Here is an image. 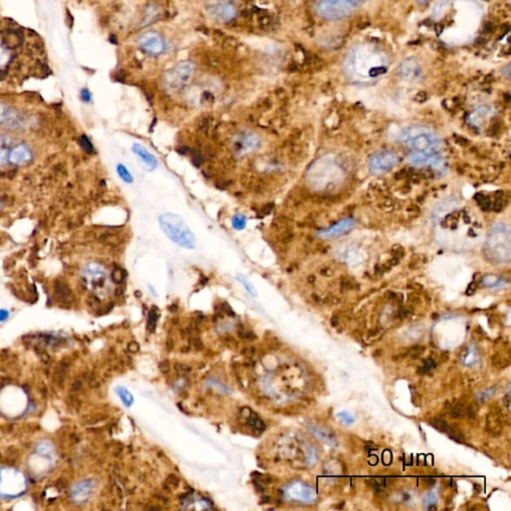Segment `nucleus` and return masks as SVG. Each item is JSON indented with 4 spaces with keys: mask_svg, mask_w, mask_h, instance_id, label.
Returning <instances> with one entry per match:
<instances>
[{
    "mask_svg": "<svg viewBox=\"0 0 511 511\" xmlns=\"http://www.w3.org/2000/svg\"><path fill=\"white\" fill-rule=\"evenodd\" d=\"M434 230L439 241L453 248L470 247L481 234L474 212L455 200L442 203L434 212Z\"/></svg>",
    "mask_w": 511,
    "mask_h": 511,
    "instance_id": "f257e3e1",
    "label": "nucleus"
},
{
    "mask_svg": "<svg viewBox=\"0 0 511 511\" xmlns=\"http://www.w3.org/2000/svg\"><path fill=\"white\" fill-rule=\"evenodd\" d=\"M388 58L386 52L372 43L353 46L343 61L346 76L355 83H370L387 74Z\"/></svg>",
    "mask_w": 511,
    "mask_h": 511,
    "instance_id": "f03ea898",
    "label": "nucleus"
},
{
    "mask_svg": "<svg viewBox=\"0 0 511 511\" xmlns=\"http://www.w3.org/2000/svg\"><path fill=\"white\" fill-rule=\"evenodd\" d=\"M399 138L411 150L408 161L412 165L434 168L442 165L441 139L430 128L411 125L401 131Z\"/></svg>",
    "mask_w": 511,
    "mask_h": 511,
    "instance_id": "7ed1b4c3",
    "label": "nucleus"
},
{
    "mask_svg": "<svg viewBox=\"0 0 511 511\" xmlns=\"http://www.w3.org/2000/svg\"><path fill=\"white\" fill-rule=\"evenodd\" d=\"M484 252L494 264H508L511 260V231L509 225L496 223L486 235Z\"/></svg>",
    "mask_w": 511,
    "mask_h": 511,
    "instance_id": "20e7f679",
    "label": "nucleus"
},
{
    "mask_svg": "<svg viewBox=\"0 0 511 511\" xmlns=\"http://www.w3.org/2000/svg\"><path fill=\"white\" fill-rule=\"evenodd\" d=\"M159 224L165 235L176 245L185 249H194V234L180 216L171 213L163 214L159 218Z\"/></svg>",
    "mask_w": 511,
    "mask_h": 511,
    "instance_id": "39448f33",
    "label": "nucleus"
},
{
    "mask_svg": "<svg viewBox=\"0 0 511 511\" xmlns=\"http://www.w3.org/2000/svg\"><path fill=\"white\" fill-rule=\"evenodd\" d=\"M308 179L317 189H327L343 179V170L334 159L323 157L311 167Z\"/></svg>",
    "mask_w": 511,
    "mask_h": 511,
    "instance_id": "423d86ee",
    "label": "nucleus"
},
{
    "mask_svg": "<svg viewBox=\"0 0 511 511\" xmlns=\"http://www.w3.org/2000/svg\"><path fill=\"white\" fill-rule=\"evenodd\" d=\"M365 2L366 0H319L316 11L324 19L339 20L351 15Z\"/></svg>",
    "mask_w": 511,
    "mask_h": 511,
    "instance_id": "0eeeda50",
    "label": "nucleus"
},
{
    "mask_svg": "<svg viewBox=\"0 0 511 511\" xmlns=\"http://www.w3.org/2000/svg\"><path fill=\"white\" fill-rule=\"evenodd\" d=\"M194 70V64L191 61H182L178 63L176 66L164 74V88L171 93L184 88L191 80Z\"/></svg>",
    "mask_w": 511,
    "mask_h": 511,
    "instance_id": "6e6552de",
    "label": "nucleus"
},
{
    "mask_svg": "<svg viewBox=\"0 0 511 511\" xmlns=\"http://www.w3.org/2000/svg\"><path fill=\"white\" fill-rule=\"evenodd\" d=\"M24 476L14 469H0V498H13L24 494L26 488Z\"/></svg>",
    "mask_w": 511,
    "mask_h": 511,
    "instance_id": "1a4fd4ad",
    "label": "nucleus"
},
{
    "mask_svg": "<svg viewBox=\"0 0 511 511\" xmlns=\"http://www.w3.org/2000/svg\"><path fill=\"white\" fill-rule=\"evenodd\" d=\"M206 10L213 20L220 23L229 22L237 15L234 0H207Z\"/></svg>",
    "mask_w": 511,
    "mask_h": 511,
    "instance_id": "9d476101",
    "label": "nucleus"
},
{
    "mask_svg": "<svg viewBox=\"0 0 511 511\" xmlns=\"http://www.w3.org/2000/svg\"><path fill=\"white\" fill-rule=\"evenodd\" d=\"M399 163L398 155L388 150H383L374 153L369 160V170L374 175L385 174L393 169Z\"/></svg>",
    "mask_w": 511,
    "mask_h": 511,
    "instance_id": "9b49d317",
    "label": "nucleus"
},
{
    "mask_svg": "<svg viewBox=\"0 0 511 511\" xmlns=\"http://www.w3.org/2000/svg\"><path fill=\"white\" fill-rule=\"evenodd\" d=\"M83 279L87 288L94 293L103 292L107 287V275L101 264L89 263L83 271Z\"/></svg>",
    "mask_w": 511,
    "mask_h": 511,
    "instance_id": "f8f14e48",
    "label": "nucleus"
},
{
    "mask_svg": "<svg viewBox=\"0 0 511 511\" xmlns=\"http://www.w3.org/2000/svg\"><path fill=\"white\" fill-rule=\"evenodd\" d=\"M260 145L259 137L251 132L238 134L233 140L232 149L235 155L243 157L255 152Z\"/></svg>",
    "mask_w": 511,
    "mask_h": 511,
    "instance_id": "ddd939ff",
    "label": "nucleus"
},
{
    "mask_svg": "<svg viewBox=\"0 0 511 511\" xmlns=\"http://www.w3.org/2000/svg\"><path fill=\"white\" fill-rule=\"evenodd\" d=\"M137 42L143 51L151 55H159L164 51L165 48L163 38L155 31L143 33L138 38Z\"/></svg>",
    "mask_w": 511,
    "mask_h": 511,
    "instance_id": "4468645a",
    "label": "nucleus"
},
{
    "mask_svg": "<svg viewBox=\"0 0 511 511\" xmlns=\"http://www.w3.org/2000/svg\"><path fill=\"white\" fill-rule=\"evenodd\" d=\"M353 227H354V221L353 219L348 218L337 222L336 224L327 229L318 231L317 236L321 239H334L349 233L353 229Z\"/></svg>",
    "mask_w": 511,
    "mask_h": 511,
    "instance_id": "2eb2a0df",
    "label": "nucleus"
},
{
    "mask_svg": "<svg viewBox=\"0 0 511 511\" xmlns=\"http://www.w3.org/2000/svg\"><path fill=\"white\" fill-rule=\"evenodd\" d=\"M95 483L91 479H86L75 483L71 487V497L76 503H84L91 497L94 491Z\"/></svg>",
    "mask_w": 511,
    "mask_h": 511,
    "instance_id": "dca6fc26",
    "label": "nucleus"
},
{
    "mask_svg": "<svg viewBox=\"0 0 511 511\" xmlns=\"http://www.w3.org/2000/svg\"><path fill=\"white\" fill-rule=\"evenodd\" d=\"M133 152L137 155L138 159L141 161L142 167L147 171H153L156 169L158 165V161L153 154H151L145 147L140 144H133L132 146Z\"/></svg>",
    "mask_w": 511,
    "mask_h": 511,
    "instance_id": "f3484780",
    "label": "nucleus"
},
{
    "mask_svg": "<svg viewBox=\"0 0 511 511\" xmlns=\"http://www.w3.org/2000/svg\"><path fill=\"white\" fill-rule=\"evenodd\" d=\"M32 160L31 150L25 145H18L10 153L8 161L14 165H25Z\"/></svg>",
    "mask_w": 511,
    "mask_h": 511,
    "instance_id": "a211bd4d",
    "label": "nucleus"
},
{
    "mask_svg": "<svg viewBox=\"0 0 511 511\" xmlns=\"http://www.w3.org/2000/svg\"><path fill=\"white\" fill-rule=\"evenodd\" d=\"M0 124L7 127H17L19 124V116L13 109L0 105Z\"/></svg>",
    "mask_w": 511,
    "mask_h": 511,
    "instance_id": "6ab92c4d",
    "label": "nucleus"
},
{
    "mask_svg": "<svg viewBox=\"0 0 511 511\" xmlns=\"http://www.w3.org/2000/svg\"><path fill=\"white\" fill-rule=\"evenodd\" d=\"M400 74L406 79L417 78L421 72L420 66L413 59H406L399 67Z\"/></svg>",
    "mask_w": 511,
    "mask_h": 511,
    "instance_id": "aec40b11",
    "label": "nucleus"
},
{
    "mask_svg": "<svg viewBox=\"0 0 511 511\" xmlns=\"http://www.w3.org/2000/svg\"><path fill=\"white\" fill-rule=\"evenodd\" d=\"M116 392L119 395V398L121 399L124 406L130 407V406L133 405L134 398H133L132 393L127 388L119 387V388H117V389H116Z\"/></svg>",
    "mask_w": 511,
    "mask_h": 511,
    "instance_id": "412c9836",
    "label": "nucleus"
},
{
    "mask_svg": "<svg viewBox=\"0 0 511 511\" xmlns=\"http://www.w3.org/2000/svg\"><path fill=\"white\" fill-rule=\"evenodd\" d=\"M487 426L489 432H493L494 434H499L501 432V423L499 419L496 417V414H489L487 418Z\"/></svg>",
    "mask_w": 511,
    "mask_h": 511,
    "instance_id": "4be33fe9",
    "label": "nucleus"
},
{
    "mask_svg": "<svg viewBox=\"0 0 511 511\" xmlns=\"http://www.w3.org/2000/svg\"><path fill=\"white\" fill-rule=\"evenodd\" d=\"M232 226L234 229L241 231L247 226V217L243 214H237L232 219Z\"/></svg>",
    "mask_w": 511,
    "mask_h": 511,
    "instance_id": "5701e85b",
    "label": "nucleus"
},
{
    "mask_svg": "<svg viewBox=\"0 0 511 511\" xmlns=\"http://www.w3.org/2000/svg\"><path fill=\"white\" fill-rule=\"evenodd\" d=\"M117 173L119 177L126 183H132L133 182V176L129 172V170L124 166L123 164H118L117 165Z\"/></svg>",
    "mask_w": 511,
    "mask_h": 511,
    "instance_id": "b1692460",
    "label": "nucleus"
},
{
    "mask_svg": "<svg viewBox=\"0 0 511 511\" xmlns=\"http://www.w3.org/2000/svg\"><path fill=\"white\" fill-rule=\"evenodd\" d=\"M446 433L449 436L450 439H452L453 441H456L457 442H459V443L464 442L463 434L461 433V431L459 429H458L455 426H448L447 430H446Z\"/></svg>",
    "mask_w": 511,
    "mask_h": 511,
    "instance_id": "393cba45",
    "label": "nucleus"
},
{
    "mask_svg": "<svg viewBox=\"0 0 511 511\" xmlns=\"http://www.w3.org/2000/svg\"><path fill=\"white\" fill-rule=\"evenodd\" d=\"M238 280H239V282L243 285V287L246 289V291H247L250 295H252L254 297H257V295H258L257 290L255 289V287L251 282H249L247 278H245L242 275H238Z\"/></svg>",
    "mask_w": 511,
    "mask_h": 511,
    "instance_id": "a878e982",
    "label": "nucleus"
},
{
    "mask_svg": "<svg viewBox=\"0 0 511 511\" xmlns=\"http://www.w3.org/2000/svg\"><path fill=\"white\" fill-rule=\"evenodd\" d=\"M503 280H501L500 278L498 277H495V276H493V275H489V276H486L483 278V283L487 287H499V286H502L503 285Z\"/></svg>",
    "mask_w": 511,
    "mask_h": 511,
    "instance_id": "bb28decb",
    "label": "nucleus"
},
{
    "mask_svg": "<svg viewBox=\"0 0 511 511\" xmlns=\"http://www.w3.org/2000/svg\"><path fill=\"white\" fill-rule=\"evenodd\" d=\"M79 144H80V146L82 147V149H83L85 152H87L88 154H92V153H94V147H93L92 143L90 142V140H89V138L87 136H85V135L81 136V137H80V139H79Z\"/></svg>",
    "mask_w": 511,
    "mask_h": 511,
    "instance_id": "cd10ccee",
    "label": "nucleus"
},
{
    "mask_svg": "<svg viewBox=\"0 0 511 511\" xmlns=\"http://www.w3.org/2000/svg\"><path fill=\"white\" fill-rule=\"evenodd\" d=\"M430 424L438 430L440 431H442V432H446L447 430V427H448V424L446 422H444L443 420H441V419H433L430 421Z\"/></svg>",
    "mask_w": 511,
    "mask_h": 511,
    "instance_id": "c85d7f7f",
    "label": "nucleus"
},
{
    "mask_svg": "<svg viewBox=\"0 0 511 511\" xmlns=\"http://www.w3.org/2000/svg\"><path fill=\"white\" fill-rule=\"evenodd\" d=\"M436 367H437V364L434 363V361H433L432 358H427V359L424 362L423 367H421V368L419 369L418 372H419L420 374H424V373H426L427 371H429V370H431V369H433V368H436Z\"/></svg>",
    "mask_w": 511,
    "mask_h": 511,
    "instance_id": "c756f323",
    "label": "nucleus"
},
{
    "mask_svg": "<svg viewBox=\"0 0 511 511\" xmlns=\"http://www.w3.org/2000/svg\"><path fill=\"white\" fill-rule=\"evenodd\" d=\"M112 278H113V280H114V282H115L120 283V282H123V270H121V269H115L114 272H113V274H112Z\"/></svg>",
    "mask_w": 511,
    "mask_h": 511,
    "instance_id": "7c9ffc66",
    "label": "nucleus"
},
{
    "mask_svg": "<svg viewBox=\"0 0 511 511\" xmlns=\"http://www.w3.org/2000/svg\"><path fill=\"white\" fill-rule=\"evenodd\" d=\"M462 412H463V405L459 404L458 406L453 407V409L451 411V417L453 419H459V418H460L462 415Z\"/></svg>",
    "mask_w": 511,
    "mask_h": 511,
    "instance_id": "2f4dec72",
    "label": "nucleus"
},
{
    "mask_svg": "<svg viewBox=\"0 0 511 511\" xmlns=\"http://www.w3.org/2000/svg\"><path fill=\"white\" fill-rule=\"evenodd\" d=\"M494 365L499 369H502V368L507 367L509 365V363L506 362L505 359H502V358H499L498 356H495V358L494 359Z\"/></svg>",
    "mask_w": 511,
    "mask_h": 511,
    "instance_id": "473e14b6",
    "label": "nucleus"
},
{
    "mask_svg": "<svg viewBox=\"0 0 511 511\" xmlns=\"http://www.w3.org/2000/svg\"><path fill=\"white\" fill-rule=\"evenodd\" d=\"M9 153L5 149H0V166L5 165L8 162Z\"/></svg>",
    "mask_w": 511,
    "mask_h": 511,
    "instance_id": "72a5a7b5",
    "label": "nucleus"
},
{
    "mask_svg": "<svg viewBox=\"0 0 511 511\" xmlns=\"http://www.w3.org/2000/svg\"><path fill=\"white\" fill-rule=\"evenodd\" d=\"M156 323H157L156 313L154 311H151L149 314V326H150L149 329H153V327L156 325Z\"/></svg>",
    "mask_w": 511,
    "mask_h": 511,
    "instance_id": "f704fd0d",
    "label": "nucleus"
},
{
    "mask_svg": "<svg viewBox=\"0 0 511 511\" xmlns=\"http://www.w3.org/2000/svg\"><path fill=\"white\" fill-rule=\"evenodd\" d=\"M424 351V348L423 347H420V346H417V347H413L409 353H411L413 356H418L420 355L421 353H423Z\"/></svg>",
    "mask_w": 511,
    "mask_h": 511,
    "instance_id": "c9c22d12",
    "label": "nucleus"
},
{
    "mask_svg": "<svg viewBox=\"0 0 511 511\" xmlns=\"http://www.w3.org/2000/svg\"><path fill=\"white\" fill-rule=\"evenodd\" d=\"M466 415L468 418H475L476 417V410H475V407L474 406H469L466 407V411H465Z\"/></svg>",
    "mask_w": 511,
    "mask_h": 511,
    "instance_id": "e433bc0d",
    "label": "nucleus"
},
{
    "mask_svg": "<svg viewBox=\"0 0 511 511\" xmlns=\"http://www.w3.org/2000/svg\"><path fill=\"white\" fill-rule=\"evenodd\" d=\"M81 96H82V99H83L84 101H86V102H88V101H90V99H91L90 92H89L87 89H83V90L81 91Z\"/></svg>",
    "mask_w": 511,
    "mask_h": 511,
    "instance_id": "4c0bfd02",
    "label": "nucleus"
},
{
    "mask_svg": "<svg viewBox=\"0 0 511 511\" xmlns=\"http://www.w3.org/2000/svg\"><path fill=\"white\" fill-rule=\"evenodd\" d=\"M9 317V313L6 310H0V321H5Z\"/></svg>",
    "mask_w": 511,
    "mask_h": 511,
    "instance_id": "58836bf2",
    "label": "nucleus"
},
{
    "mask_svg": "<svg viewBox=\"0 0 511 511\" xmlns=\"http://www.w3.org/2000/svg\"><path fill=\"white\" fill-rule=\"evenodd\" d=\"M503 402H504V404H505V406H506V407H507V408H509V406H510V405H509V403H510V400H509V395H507L506 398H504Z\"/></svg>",
    "mask_w": 511,
    "mask_h": 511,
    "instance_id": "ea45409f",
    "label": "nucleus"
},
{
    "mask_svg": "<svg viewBox=\"0 0 511 511\" xmlns=\"http://www.w3.org/2000/svg\"><path fill=\"white\" fill-rule=\"evenodd\" d=\"M424 481H425L427 484H429V485H431V484H433V483L436 482V480H434L433 478H425V479H424Z\"/></svg>",
    "mask_w": 511,
    "mask_h": 511,
    "instance_id": "a19ab883",
    "label": "nucleus"
},
{
    "mask_svg": "<svg viewBox=\"0 0 511 511\" xmlns=\"http://www.w3.org/2000/svg\"><path fill=\"white\" fill-rule=\"evenodd\" d=\"M428 509H429V510H437V507H436L434 505H432V506H430Z\"/></svg>",
    "mask_w": 511,
    "mask_h": 511,
    "instance_id": "79ce46f5",
    "label": "nucleus"
}]
</instances>
